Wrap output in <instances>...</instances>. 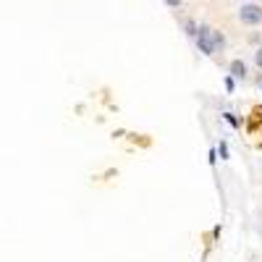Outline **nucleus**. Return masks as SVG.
<instances>
[{
  "mask_svg": "<svg viewBox=\"0 0 262 262\" xmlns=\"http://www.w3.org/2000/svg\"><path fill=\"white\" fill-rule=\"evenodd\" d=\"M226 90H228V92H233V76H228V79H226Z\"/></svg>",
  "mask_w": 262,
  "mask_h": 262,
  "instance_id": "1a4fd4ad",
  "label": "nucleus"
},
{
  "mask_svg": "<svg viewBox=\"0 0 262 262\" xmlns=\"http://www.w3.org/2000/svg\"><path fill=\"white\" fill-rule=\"evenodd\" d=\"M228 69H231V76L233 79H247V63L244 60H231V66H228Z\"/></svg>",
  "mask_w": 262,
  "mask_h": 262,
  "instance_id": "7ed1b4c3",
  "label": "nucleus"
},
{
  "mask_svg": "<svg viewBox=\"0 0 262 262\" xmlns=\"http://www.w3.org/2000/svg\"><path fill=\"white\" fill-rule=\"evenodd\" d=\"M221 158L228 160V147H226V142H221Z\"/></svg>",
  "mask_w": 262,
  "mask_h": 262,
  "instance_id": "0eeeda50",
  "label": "nucleus"
},
{
  "mask_svg": "<svg viewBox=\"0 0 262 262\" xmlns=\"http://www.w3.org/2000/svg\"><path fill=\"white\" fill-rule=\"evenodd\" d=\"M254 63H257V66H259V69H262V48H259V50L254 53Z\"/></svg>",
  "mask_w": 262,
  "mask_h": 262,
  "instance_id": "6e6552de",
  "label": "nucleus"
},
{
  "mask_svg": "<svg viewBox=\"0 0 262 262\" xmlns=\"http://www.w3.org/2000/svg\"><path fill=\"white\" fill-rule=\"evenodd\" d=\"M238 21H242V24H247V27L262 24V6H252V3L242 6V11H238Z\"/></svg>",
  "mask_w": 262,
  "mask_h": 262,
  "instance_id": "f257e3e1",
  "label": "nucleus"
},
{
  "mask_svg": "<svg viewBox=\"0 0 262 262\" xmlns=\"http://www.w3.org/2000/svg\"><path fill=\"white\" fill-rule=\"evenodd\" d=\"M165 3H168L170 8H179V6H181V0H165Z\"/></svg>",
  "mask_w": 262,
  "mask_h": 262,
  "instance_id": "9d476101",
  "label": "nucleus"
},
{
  "mask_svg": "<svg viewBox=\"0 0 262 262\" xmlns=\"http://www.w3.org/2000/svg\"><path fill=\"white\" fill-rule=\"evenodd\" d=\"M223 118H226L233 128H238V121H236V116H233V113H223Z\"/></svg>",
  "mask_w": 262,
  "mask_h": 262,
  "instance_id": "423d86ee",
  "label": "nucleus"
},
{
  "mask_svg": "<svg viewBox=\"0 0 262 262\" xmlns=\"http://www.w3.org/2000/svg\"><path fill=\"white\" fill-rule=\"evenodd\" d=\"M186 32H189L191 37H196V34H200V29H196V24H194V21H186Z\"/></svg>",
  "mask_w": 262,
  "mask_h": 262,
  "instance_id": "39448f33",
  "label": "nucleus"
},
{
  "mask_svg": "<svg viewBox=\"0 0 262 262\" xmlns=\"http://www.w3.org/2000/svg\"><path fill=\"white\" fill-rule=\"evenodd\" d=\"M212 37H215V48H217V50H223V45H226V37H223L221 32H212Z\"/></svg>",
  "mask_w": 262,
  "mask_h": 262,
  "instance_id": "20e7f679",
  "label": "nucleus"
},
{
  "mask_svg": "<svg viewBox=\"0 0 262 262\" xmlns=\"http://www.w3.org/2000/svg\"><path fill=\"white\" fill-rule=\"evenodd\" d=\"M259 84H262V81H259Z\"/></svg>",
  "mask_w": 262,
  "mask_h": 262,
  "instance_id": "9b49d317",
  "label": "nucleus"
},
{
  "mask_svg": "<svg viewBox=\"0 0 262 262\" xmlns=\"http://www.w3.org/2000/svg\"><path fill=\"white\" fill-rule=\"evenodd\" d=\"M196 48H200L205 55H212L217 48H215V37H212V29L210 27H200V34H196Z\"/></svg>",
  "mask_w": 262,
  "mask_h": 262,
  "instance_id": "f03ea898",
  "label": "nucleus"
}]
</instances>
